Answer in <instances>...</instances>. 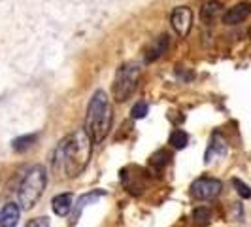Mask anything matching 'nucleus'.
I'll use <instances>...</instances> for the list:
<instances>
[{
	"mask_svg": "<svg viewBox=\"0 0 251 227\" xmlns=\"http://www.w3.org/2000/svg\"><path fill=\"white\" fill-rule=\"evenodd\" d=\"M21 218V208L15 202H8L0 210V227H17Z\"/></svg>",
	"mask_w": 251,
	"mask_h": 227,
	"instance_id": "9b49d317",
	"label": "nucleus"
},
{
	"mask_svg": "<svg viewBox=\"0 0 251 227\" xmlns=\"http://www.w3.org/2000/svg\"><path fill=\"white\" fill-rule=\"evenodd\" d=\"M232 186L236 188V191L240 193V197H242V199H250L251 197L250 186H248V184H244L240 178H232Z\"/></svg>",
	"mask_w": 251,
	"mask_h": 227,
	"instance_id": "f3484780",
	"label": "nucleus"
},
{
	"mask_svg": "<svg viewBox=\"0 0 251 227\" xmlns=\"http://www.w3.org/2000/svg\"><path fill=\"white\" fill-rule=\"evenodd\" d=\"M223 189V184L215 178H199L191 184V197L197 201H212Z\"/></svg>",
	"mask_w": 251,
	"mask_h": 227,
	"instance_id": "39448f33",
	"label": "nucleus"
},
{
	"mask_svg": "<svg viewBox=\"0 0 251 227\" xmlns=\"http://www.w3.org/2000/svg\"><path fill=\"white\" fill-rule=\"evenodd\" d=\"M51 208L57 216H66L74 208V197L72 193H59L51 199Z\"/></svg>",
	"mask_w": 251,
	"mask_h": 227,
	"instance_id": "9d476101",
	"label": "nucleus"
},
{
	"mask_svg": "<svg viewBox=\"0 0 251 227\" xmlns=\"http://www.w3.org/2000/svg\"><path fill=\"white\" fill-rule=\"evenodd\" d=\"M168 46H170V40L166 34H161V36H157L153 42H151V46L146 50V63H153V61H157V59H161L164 53L168 51Z\"/></svg>",
	"mask_w": 251,
	"mask_h": 227,
	"instance_id": "0eeeda50",
	"label": "nucleus"
},
{
	"mask_svg": "<svg viewBox=\"0 0 251 227\" xmlns=\"http://www.w3.org/2000/svg\"><path fill=\"white\" fill-rule=\"evenodd\" d=\"M106 193L104 191H100V189H95V191H89L87 195H83V197H79V201H77V204H75V212H74V222L79 218V212L87 206V204H91V202L99 201L100 197H104Z\"/></svg>",
	"mask_w": 251,
	"mask_h": 227,
	"instance_id": "f8f14e48",
	"label": "nucleus"
},
{
	"mask_svg": "<svg viewBox=\"0 0 251 227\" xmlns=\"http://www.w3.org/2000/svg\"><path fill=\"white\" fill-rule=\"evenodd\" d=\"M170 23H172L174 30L179 36L185 38L189 34V30H191V25H193V12L189 10L187 6H179L170 15Z\"/></svg>",
	"mask_w": 251,
	"mask_h": 227,
	"instance_id": "423d86ee",
	"label": "nucleus"
},
{
	"mask_svg": "<svg viewBox=\"0 0 251 227\" xmlns=\"http://www.w3.org/2000/svg\"><path fill=\"white\" fill-rule=\"evenodd\" d=\"M26 227H50V220L46 218V216H42V218H34V220H30Z\"/></svg>",
	"mask_w": 251,
	"mask_h": 227,
	"instance_id": "6ab92c4d",
	"label": "nucleus"
},
{
	"mask_svg": "<svg viewBox=\"0 0 251 227\" xmlns=\"http://www.w3.org/2000/svg\"><path fill=\"white\" fill-rule=\"evenodd\" d=\"M251 12V6L248 2H242V4H236V6H232V8H228L223 15V21H225L226 25H238L242 21H246L248 19V15Z\"/></svg>",
	"mask_w": 251,
	"mask_h": 227,
	"instance_id": "6e6552de",
	"label": "nucleus"
},
{
	"mask_svg": "<svg viewBox=\"0 0 251 227\" xmlns=\"http://www.w3.org/2000/svg\"><path fill=\"white\" fill-rule=\"evenodd\" d=\"M91 151H93V142L87 137V133L83 129H77L70 137H66L55 150L53 167L61 165L68 178L79 176L87 169Z\"/></svg>",
	"mask_w": 251,
	"mask_h": 227,
	"instance_id": "f257e3e1",
	"label": "nucleus"
},
{
	"mask_svg": "<svg viewBox=\"0 0 251 227\" xmlns=\"http://www.w3.org/2000/svg\"><path fill=\"white\" fill-rule=\"evenodd\" d=\"M219 10H221V4L219 2H215V0H212V2H206L204 4V8H202V19H212L215 13H219Z\"/></svg>",
	"mask_w": 251,
	"mask_h": 227,
	"instance_id": "dca6fc26",
	"label": "nucleus"
},
{
	"mask_svg": "<svg viewBox=\"0 0 251 227\" xmlns=\"http://www.w3.org/2000/svg\"><path fill=\"white\" fill-rule=\"evenodd\" d=\"M112 106L104 91H97L89 102L87 117H85V133L93 144H100L112 129Z\"/></svg>",
	"mask_w": 251,
	"mask_h": 227,
	"instance_id": "f03ea898",
	"label": "nucleus"
},
{
	"mask_svg": "<svg viewBox=\"0 0 251 227\" xmlns=\"http://www.w3.org/2000/svg\"><path fill=\"white\" fill-rule=\"evenodd\" d=\"M46 186H48V170H46V167H42V165L32 167L23 176L21 184H19V189H17L19 208H23V210L34 208V204L44 195Z\"/></svg>",
	"mask_w": 251,
	"mask_h": 227,
	"instance_id": "7ed1b4c3",
	"label": "nucleus"
},
{
	"mask_svg": "<svg viewBox=\"0 0 251 227\" xmlns=\"http://www.w3.org/2000/svg\"><path fill=\"white\" fill-rule=\"evenodd\" d=\"M36 142V135H25L19 139L13 140V150L15 151H25L28 148H32V144Z\"/></svg>",
	"mask_w": 251,
	"mask_h": 227,
	"instance_id": "2eb2a0df",
	"label": "nucleus"
},
{
	"mask_svg": "<svg viewBox=\"0 0 251 227\" xmlns=\"http://www.w3.org/2000/svg\"><path fill=\"white\" fill-rule=\"evenodd\" d=\"M140 74L142 70L138 64H123L117 70L112 84V95L115 102H125L134 95V91L138 87Z\"/></svg>",
	"mask_w": 251,
	"mask_h": 227,
	"instance_id": "20e7f679",
	"label": "nucleus"
},
{
	"mask_svg": "<svg viewBox=\"0 0 251 227\" xmlns=\"http://www.w3.org/2000/svg\"><path fill=\"white\" fill-rule=\"evenodd\" d=\"M193 220H195L197 226H201V227L210 226V222H212V210L206 208V206H199V208H195V212H193Z\"/></svg>",
	"mask_w": 251,
	"mask_h": 227,
	"instance_id": "ddd939ff",
	"label": "nucleus"
},
{
	"mask_svg": "<svg viewBox=\"0 0 251 227\" xmlns=\"http://www.w3.org/2000/svg\"><path fill=\"white\" fill-rule=\"evenodd\" d=\"M187 144H189V137H187V133H185V131L176 129V131L170 135V146H172V148H176V150H183Z\"/></svg>",
	"mask_w": 251,
	"mask_h": 227,
	"instance_id": "4468645a",
	"label": "nucleus"
},
{
	"mask_svg": "<svg viewBox=\"0 0 251 227\" xmlns=\"http://www.w3.org/2000/svg\"><path fill=\"white\" fill-rule=\"evenodd\" d=\"M225 153H226L225 140L221 139L219 133H215L214 137H212V142H210L208 150H206V153H204V163H214L215 159H221Z\"/></svg>",
	"mask_w": 251,
	"mask_h": 227,
	"instance_id": "1a4fd4ad",
	"label": "nucleus"
},
{
	"mask_svg": "<svg viewBox=\"0 0 251 227\" xmlns=\"http://www.w3.org/2000/svg\"><path fill=\"white\" fill-rule=\"evenodd\" d=\"M148 110H150V106L146 104V102H136L134 106H132V112H130V115L134 117V119H142V117H146V114H148Z\"/></svg>",
	"mask_w": 251,
	"mask_h": 227,
	"instance_id": "a211bd4d",
	"label": "nucleus"
}]
</instances>
